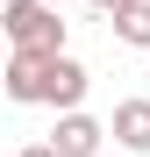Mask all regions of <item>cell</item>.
Wrapping results in <instances>:
<instances>
[{
  "mask_svg": "<svg viewBox=\"0 0 150 157\" xmlns=\"http://www.w3.org/2000/svg\"><path fill=\"white\" fill-rule=\"evenodd\" d=\"M0 29H7L14 50H43V57H57V50H64L57 0H7V7H0Z\"/></svg>",
  "mask_w": 150,
  "mask_h": 157,
  "instance_id": "obj_1",
  "label": "cell"
},
{
  "mask_svg": "<svg viewBox=\"0 0 150 157\" xmlns=\"http://www.w3.org/2000/svg\"><path fill=\"white\" fill-rule=\"evenodd\" d=\"M57 7H64V0H57Z\"/></svg>",
  "mask_w": 150,
  "mask_h": 157,
  "instance_id": "obj_9",
  "label": "cell"
},
{
  "mask_svg": "<svg viewBox=\"0 0 150 157\" xmlns=\"http://www.w3.org/2000/svg\"><path fill=\"white\" fill-rule=\"evenodd\" d=\"M107 136H114L121 150L150 157V93H143V100H121V107H114V121H107Z\"/></svg>",
  "mask_w": 150,
  "mask_h": 157,
  "instance_id": "obj_3",
  "label": "cell"
},
{
  "mask_svg": "<svg viewBox=\"0 0 150 157\" xmlns=\"http://www.w3.org/2000/svg\"><path fill=\"white\" fill-rule=\"evenodd\" d=\"M43 78H50L43 50H14L7 57V100H43Z\"/></svg>",
  "mask_w": 150,
  "mask_h": 157,
  "instance_id": "obj_5",
  "label": "cell"
},
{
  "mask_svg": "<svg viewBox=\"0 0 150 157\" xmlns=\"http://www.w3.org/2000/svg\"><path fill=\"white\" fill-rule=\"evenodd\" d=\"M43 100H50V107H79V100H86V64L79 57H64V50H57V57H50V78H43Z\"/></svg>",
  "mask_w": 150,
  "mask_h": 157,
  "instance_id": "obj_2",
  "label": "cell"
},
{
  "mask_svg": "<svg viewBox=\"0 0 150 157\" xmlns=\"http://www.w3.org/2000/svg\"><path fill=\"white\" fill-rule=\"evenodd\" d=\"M93 7H100V14H121V7H136V0H93Z\"/></svg>",
  "mask_w": 150,
  "mask_h": 157,
  "instance_id": "obj_8",
  "label": "cell"
},
{
  "mask_svg": "<svg viewBox=\"0 0 150 157\" xmlns=\"http://www.w3.org/2000/svg\"><path fill=\"white\" fill-rule=\"evenodd\" d=\"M114 36H121V43H136V50H150V0H136V7H121V14H114Z\"/></svg>",
  "mask_w": 150,
  "mask_h": 157,
  "instance_id": "obj_6",
  "label": "cell"
},
{
  "mask_svg": "<svg viewBox=\"0 0 150 157\" xmlns=\"http://www.w3.org/2000/svg\"><path fill=\"white\" fill-rule=\"evenodd\" d=\"M100 136H107V128H100L93 114H79V107L57 114V128H50V143H57L64 157H93V150H100Z\"/></svg>",
  "mask_w": 150,
  "mask_h": 157,
  "instance_id": "obj_4",
  "label": "cell"
},
{
  "mask_svg": "<svg viewBox=\"0 0 150 157\" xmlns=\"http://www.w3.org/2000/svg\"><path fill=\"white\" fill-rule=\"evenodd\" d=\"M14 157H64L57 143H29V150H14Z\"/></svg>",
  "mask_w": 150,
  "mask_h": 157,
  "instance_id": "obj_7",
  "label": "cell"
}]
</instances>
